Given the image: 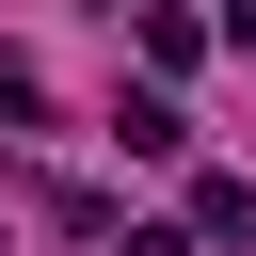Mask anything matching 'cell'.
Returning a JSON list of instances; mask_svg holds the SVG:
<instances>
[{
    "mask_svg": "<svg viewBox=\"0 0 256 256\" xmlns=\"http://www.w3.org/2000/svg\"><path fill=\"white\" fill-rule=\"evenodd\" d=\"M192 240H256V192L240 176H192Z\"/></svg>",
    "mask_w": 256,
    "mask_h": 256,
    "instance_id": "obj_3",
    "label": "cell"
},
{
    "mask_svg": "<svg viewBox=\"0 0 256 256\" xmlns=\"http://www.w3.org/2000/svg\"><path fill=\"white\" fill-rule=\"evenodd\" d=\"M112 144H128V160H176V144H192V112L144 80V96H112Z\"/></svg>",
    "mask_w": 256,
    "mask_h": 256,
    "instance_id": "obj_1",
    "label": "cell"
},
{
    "mask_svg": "<svg viewBox=\"0 0 256 256\" xmlns=\"http://www.w3.org/2000/svg\"><path fill=\"white\" fill-rule=\"evenodd\" d=\"M224 48H256V0H224Z\"/></svg>",
    "mask_w": 256,
    "mask_h": 256,
    "instance_id": "obj_4",
    "label": "cell"
},
{
    "mask_svg": "<svg viewBox=\"0 0 256 256\" xmlns=\"http://www.w3.org/2000/svg\"><path fill=\"white\" fill-rule=\"evenodd\" d=\"M128 32H144V64H160V80H176V64H208V16H192V0H144Z\"/></svg>",
    "mask_w": 256,
    "mask_h": 256,
    "instance_id": "obj_2",
    "label": "cell"
}]
</instances>
